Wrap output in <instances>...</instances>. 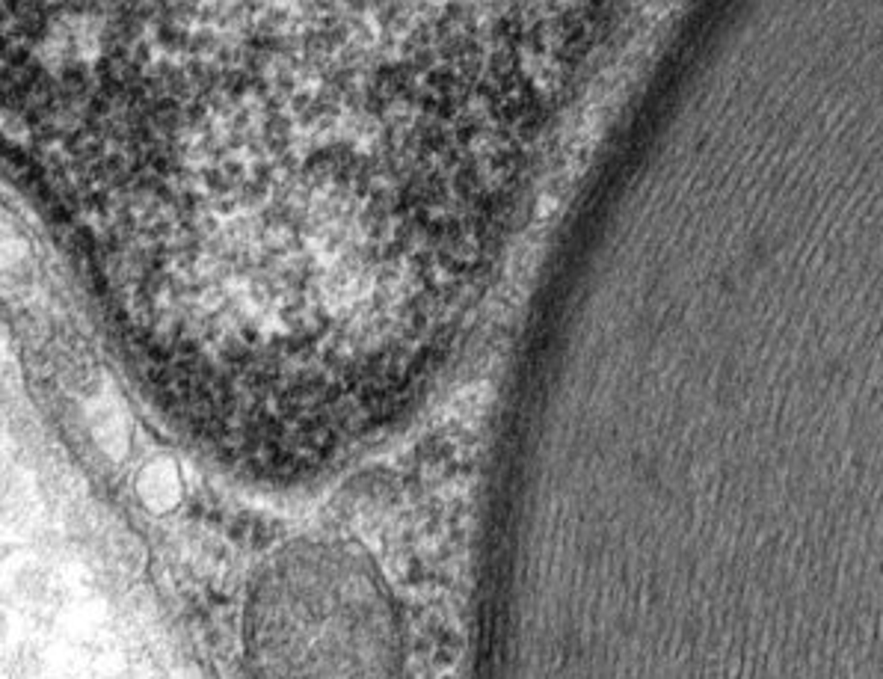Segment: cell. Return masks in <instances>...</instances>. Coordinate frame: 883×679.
I'll return each mask as SVG.
<instances>
[{
	"label": "cell",
	"instance_id": "cell-1",
	"mask_svg": "<svg viewBox=\"0 0 883 679\" xmlns=\"http://www.w3.org/2000/svg\"><path fill=\"white\" fill-rule=\"evenodd\" d=\"M250 661L256 679H395L388 599L344 552L288 549L252 597Z\"/></svg>",
	"mask_w": 883,
	"mask_h": 679
},
{
	"label": "cell",
	"instance_id": "cell-2",
	"mask_svg": "<svg viewBox=\"0 0 883 679\" xmlns=\"http://www.w3.org/2000/svg\"><path fill=\"white\" fill-rule=\"evenodd\" d=\"M181 492V481L175 475V463L169 460H155L149 463L140 475V496L146 498V505L151 507H169Z\"/></svg>",
	"mask_w": 883,
	"mask_h": 679
}]
</instances>
